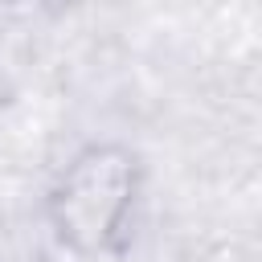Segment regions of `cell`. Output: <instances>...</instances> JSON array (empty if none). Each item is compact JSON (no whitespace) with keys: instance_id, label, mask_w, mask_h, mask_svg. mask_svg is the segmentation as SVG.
<instances>
[{"instance_id":"1","label":"cell","mask_w":262,"mask_h":262,"mask_svg":"<svg viewBox=\"0 0 262 262\" xmlns=\"http://www.w3.org/2000/svg\"><path fill=\"white\" fill-rule=\"evenodd\" d=\"M147 201V164L123 139L82 143L49 180L41 217L53 246L78 262H123Z\"/></svg>"},{"instance_id":"2","label":"cell","mask_w":262,"mask_h":262,"mask_svg":"<svg viewBox=\"0 0 262 262\" xmlns=\"http://www.w3.org/2000/svg\"><path fill=\"white\" fill-rule=\"evenodd\" d=\"M0 4H12V8H20V4H37V0H0Z\"/></svg>"}]
</instances>
